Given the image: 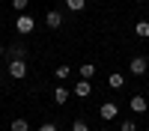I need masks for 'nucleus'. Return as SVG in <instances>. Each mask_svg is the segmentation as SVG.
<instances>
[{
	"mask_svg": "<svg viewBox=\"0 0 149 131\" xmlns=\"http://www.w3.org/2000/svg\"><path fill=\"white\" fill-rule=\"evenodd\" d=\"M54 101L57 104H66L69 101V89L66 87H54Z\"/></svg>",
	"mask_w": 149,
	"mask_h": 131,
	"instance_id": "nucleus-9",
	"label": "nucleus"
},
{
	"mask_svg": "<svg viewBox=\"0 0 149 131\" xmlns=\"http://www.w3.org/2000/svg\"><path fill=\"white\" fill-rule=\"evenodd\" d=\"M146 69H149V60L146 57H134L131 60V75H146Z\"/></svg>",
	"mask_w": 149,
	"mask_h": 131,
	"instance_id": "nucleus-4",
	"label": "nucleus"
},
{
	"mask_svg": "<svg viewBox=\"0 0 149 131\" xmlns=\"http://www.w3.org/2000/svg\"><path fill=\"white\" fill-rule=\"evenodd\" d=\"M45 24H48L51 30H57L60 24H63V15H60L57 9H48V15H45Z\"/></svg>",
	"mask_w": 149,
	"mask_h": 131,
	"instance_id": "nucleus-5",
	"label": "nucleus"
},
{
	"mask_svg": "<svg viewBox=\"0 0 149 131\" xmlns=\"http://www.w3.org/2000/svg\"><path fill=\"white\" fill-rule=\"evenodd\" d=\"M9 131H30V122H27V119H12V125H9Z\"/></svg>",
	"mask_w": 149,
	"mask_h": 131,
	"instance_id": "nucleus-10",
	"label": "nucleus"
},
{
	"mask_svg": "<svg viewBox=\"0 0 149 131\" xmlns=\"http://www.w3.org/2000/svg\"><path fill=\"white\" fill-rule=\"evenodd\" d=\"M15 30H18L21 36H30V33L36 30V21H33V15H27V12H24V15H18V18H15Z\"/></svg>",
	"mask_w": 149,
	"mask_h": 131,
	"instance_id": "nucleus-1",
	"label": "nucleus"
},
{
	"mask_svg": "<svg viewBox=\"0 0 149 131\" xmlns=\"http://www.w3.org/2000/svg\"><path fill=\"white\" fill-rule=\"evenodd\" d=\"M98 113H102V119H104V122H113V119L119 116V107H116L113 101H104L102 107H98Z\"/></svg>",
	"mask_w": 149,
	"mask_h": 131,
	"instance_id": "nucleus-3",
	"label": "nucleus"
},
{
	"mask_svg": "<svg viewBox=\"0 0 149 131\" xmlns=\"http://www.w3.org/2000/svg\"><path fill=\"white\" fill-rule=\"evenodd\" d=\"M122 83H125V78H122L119 71H113V75L107 78V87H110V89H122Z\"/></svg>",
	"mask_w": 149,
	"mask_h": 131,
	"instance_id": "nucleus-8",
	"label": "nucleus"
},
{
	"mask_svg": "<svg viewBox=\"0 0 149 131\" xmlns=\"http://www.w3.org/2000/svg\"><path fill=\"white\" fill-rule=\"evenodd\" d=\"M39 131H57V125L54 122H45V125H39Z\"/></svg>",
	"mask_w": 149,
	"mask_h": 131,
	"instance_id": "nucleus-19",
	"label": "nucleus"
},
{
	"mask_svg": "<svg viewBox=\"0 0 149 131\" xmlns=\"http://www.w3.org/2000/svg\"><path fill=\"white\" fill-rule=\"evenodd\" d=\"M93 75H95V66H93V63H84V66H81V78H84V80H90Z\"/></svg>",
	"mask_w": 149,
	"mask_h": 131,
	"instance_id": "nucleus-12",
	"label": "nucleus"
},
{
	"mask_svg": "<svg viewBox=\"0 0 149 131\" xmlns=\"http://www.w3.org/2000/svg\"><path fill=\"white\" fill-rule=\"evenodd\" d=\"M72 131H90V125H86L84 119H74V125H72Z\"/></svg>",
	"mask_w": 149,
	"mask_h": 131,
	"instance_id": "nucleus-16",
	"label": "nucleus"
},
{
	"mask_svg": "<svg viewBox=\"0 0 149 131\" xmlns=\"http://www.w3.org/2000/svg\"><path fill=\"white\" fill-rule=\"evenodd\" d=\"M134 33H137L140 39H149V21H137V27H134Z\"/></svg>",
	"mask_w": 149,
	"mask_h": 131,
	"instance_id": "nucleus-11",
	"label": "nucleus"
},
{
	"mask_svg": "<svg viewBox=\"0 0 149 131\" xmlns=\"http://www.w3.org/2000/svg\"><path fill=\"white\" fill-rule=\"evenodd\" d=\"M128 107H131L134 113H146V107H149V101L143 98V95H134V98L128 101Z\"/></svg>",
	"mask_w": 149,
	"mask_h": 131,
	"instance_id": "nucleus-6",
	"label": "nucleus"
},
{
	"mask_svg": "<svg viewBox=\"0 0 149 131\" xmlns=\"http://www.w3.org/2000/svg\"><path fill=\"white\" fill-rule=\"evenodd\" d=\"M9 78H15V80L27 78V63H24V60H12L9 63Z\"/></svg>",
	"mask_w": 149,
	"mask_h": 131,
	"instance_id": "nucleus-2",
	"label": "nucleus"
},
{
	"mask_svg": "<svg viewBox=\"0 0 149 131\" xmlns=\"http://www.w3.org/2000/svg\"><path fill=\"white\" fill-rule=\"evenodd\" d=\"M119 131H137V122H131V119H125V122L119 125Z\"/></svg>",
	"mask_w": 149,
	"mask_h": 131,
	"instance_id": "nucleus-17",
	"label": "nucleus"
},
{
	"mask_svg": "<svg viewBox=\"0 0 149 131\" xmlns=\"http://www.w3.org/2000/svg\"><path fill=\"white\" fill-rule=\"evenodd\" d=\"M69 75H72V69H69V66H57V71H54V78H57V80H66Z\"/></svg>",
	"mask_w": 149,
	"mask_h": 131,
	"instance_id": "nucleus-13",
	"label": "nucleus"
},
{
	"mask_svg": "<svg viewBox=\"0 0 149 131\" xmlns=\"http://www.w3.org/2000/svg\"><path fill=\"white\" fill-rule=\"evenodd\" d=\"M9 54L15 57V60H21V57H24V48H21V45H15V48H9Z\"/></svg>",
	"mask_w": 149,
	"mask_h": 131,
	"instance_id": "nucleus-18",
	"label": "nucleus"
},
{
	"mask_svg": "<svg viewBox=\"0 0 149 131\" xmlns=\"http://www.w3.org/2000/svg\"><path fill=\"white\" fill-rule=\"evenodd\" d=\"M102 131H107V128H102Z\"/></svg>",
	"mask_w": 149,
	"mask_h": 131,
	"instance_id": "nucleus-22",
	"label": "nucleus"
},
{
	"mask_svg": "<svg viewBox=\"0 0 149 131\" xmlns=\"http://www.w3.org/2000/svg\"><path fill=\"white\" fill-rule=\"evenodd\" d=\"M0 57H3V45H0Z\"/></svg>",
	"mask_w": 149,
	"mask_h": 131,
	"instance_id": "nucleus-20",
	"label": "nucleus"
},
{
	"mask_svg": "<svg viewBox=\"0 0 149 131\" xmlns=\"http://www.w3.org/2000/svg\"><path fill=\"white\" fill-rule=\"evenodd\" d=\"M66 6H69L72 12H81V9L86 6V0H66Z\"/></svg>",
	"mask_w": 149,
	"mask_h": 131,
	"instance_id": "nucleus-14",
	"label": "nucleus"
},
{
	"mask_svg": "<svg viewBox=\"0 0 149 131\" xmlns=\"http://www.w3.org/2000/svg\"><path fill=\"white\" fill-rule=\"evenodd\" d=\"M27 6H30V0H12V9H18L21 15H24V9H27Z\"/></svg>",
	"mask_w": 149,
	"mask_h": 131,
	"instance_id": "nucleus-15",
	"label": "nucleus"
},
{
	"mask_svg": "<svg viewBox=\"0 0 149 131\" xmlns=\"http://www.w3.org/2000/svg\"><path fill=\"white\" fill-rule=\"evenodd\" d=\"M0 78H3V69H0Z\"/></svg>",
	"mask_w": 149,
	"mask_h": 131,
	"instance_id": "nucleus-21",
	"label": "nucleus"
},
{
	"mask_svg": "<svg viewBox=\"0 0 149 131\" xmlns=\"http://www.w3.org/2000/svg\"><path fill=\"white\" fill-rule=\"evenodd\" d=\"M90 92H93V83L90 80H78V83H74V95H78V98H86Z\"/></svg>",
	"mask_w": 149,
	"mask_h": 131,
	"instance_id": "nucleus-7",
	"label": "nucleus"
}]
</instances>
